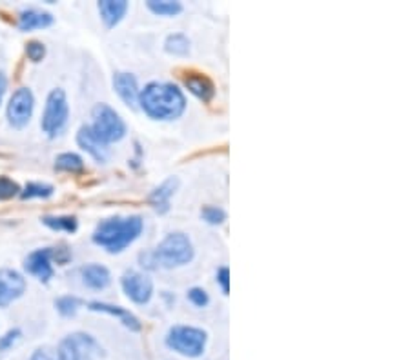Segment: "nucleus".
<instances>
[{"instance_id": "f257e3e1", "label": "nucleus", "mask_w": 410, "mask_h": 360, "mask_svg": "<svg viewBox=\"0 0 410 360\" xmlns=\"http://www.w3.org/2000/svg\"><path fill=\"white\" fill-rule=\"evenodd\" d=\"M139 104L142 111L155 120H176L186 110L183 91L170 82H150L141 89Z\"/></svg>"}, {"instance_id": "f03ea898", "label": "nucleus", "mask_w": 410, "mask_h": 360, "mask_svg": "<svg viewBox=\"0 0 410 360\" xmlns=\"http://www.w3.org/2000/svg\"><path fill=\"white\" fill-rule=\"evenodd\" d=\"M144 222L139 215L132 216H111L98 222L93 231V242L104 248L108 253H120L142 233Z\"/></svg>"}, {"instance_id": "7ed1b4c3", "label": "nucleus", "mask_w": 410, "mask_h": 360, "mask_svg": "<svg viewBox=\"0 0 410 360\" xmlns=\"http://www.w3.org/2000/svg\"><path fill=\"white\" fill-rule=\"evenodd\" d=\"M193 244L183 231H176L163 238L154 251L141 255V262L146 267H177L192 262Z\"/></svg>"}, {"instance_id": "20e7f679", "label": "nucleus", "mask_w": 410, "mask_h": 360, "mask_svg": "<svg viewBox=\"0 0 410 360\" xmlns=\"http://www.w3.org/2000/svg\"><path fill=\"white\" fill-rule=\"evenodd\" d=\"M68 117L69 106L64 89H52L46 98L42 120H40L42 132L50 139H55V137H59L60 133L64 132L66 124H68Z\"/></svg>"}, {"instance_id": "39448f33", "label": "nucleus", "mask_w": 410, "mask_h": 360, "mask_svg": "<svg viewBox=\"0 0 410 360\" xmlns=\"http://www.w3.org/2000/svg\"><path fill=\"white\" fill-rule=\"evenodd\" d=\"M91 119L93 122L90 127L104 144L110 146L119 142L126 135V124L120 119V115L108 104H97L91 110Z\"/></svg>"}, {"instance_id": "423d86ee", "label": "nucleus", "mask_w": 410, "mask_h": 360, "mask_svg": "<svg viewBox=\"0 0 410 360\" xmlns=\"http://www.w3.org/2000/svg\"><path fill=\"white\" fill-rule=\"evenodd\" d=\"M166 346L184 356H201L206 348V333L193 326H173L166 335Z\"/></svg>"}, {"instance_id": "0eeeda50", "label": "nucleus", "mask_w": 410, "mask_h": 360, "mask_svg": "<svg viewBox=\"0 0 410 360\" xmlns=\"http://www.w3.org/2000/svg\"><path fill=\"white\" fill-rule=\"evenodd\" d=\"M57 352L60 360H95V356L101 355L103 348L88 333H73L60 342Z\"/></svg>"}, {"instance_id": "6e6552de", "label": "nucleus", "mask_w": 410, "mask_h": 360, "mask_svg": "<svg viewBox=\"0 0 410 360\" xmlns=\"http://www.w3.org/2000/svg\"><path fill=\"white\" fill-rule=\"evenodd\" d=\"M35 110V97L31 93V89L18 88L8 102V110H6V117H8L9 126H13L15 129H22L26 127L31 120V115Z\"/></svg>"}, {"instance_id": "1a4fd4ad", "label": "nucleus", "mask_w": 410, "mask_h": 360, "mask_svg": "<svg viewBox=\"0 0 410 360\" xmlns=\"http://www.w3.org/2000/svg\"><path fill=\"white\" fill-rule=\"evenodd\" d=\"M123 291L126 293V297L135 304H148L154 295V282L150 277L142 275L139 272H126L123 275Z\"/></svg>"}, {"instance_id": "9d476101", "label": "nucleus", "mask_w": 410, "mask_h": 360, "mask_svg": "<svg viewBox=\"0 0 410 360\" xmlns=\"http://www.w3.org/2000/svg\"><path fill=\"white\" fill-rule=\"evenodd\" d=\"M26 291V279L15 269H0V308H8Z\"/></svg>"}, {"instance_id": "9b49d317", "label": "nucleus", "mask_w": 410, "mask_h": 360, "mask_svg": "<svg viewBox=\"0 0 410 360\" xmlns=\"http://www.w3.org/2000/svg\"><path fill=\"white\" fill-rule=\"evenodd\" d=\"M24 267L30 275L37 277L40 282H50L53 279V250L52 248H42L33 253L28 255Z\"/></svg>"}, {"instance_id": "f8f14e48", "label": "nucleus", "mask_w": 410, "mask_h": 360, "mask_svg": "<svg viewBox=\"0 0 410 360\" xmlns=\"http://www.w3.org/2000/svg\"><path fill=\"white\" fill-rule=\"evenodd\" d=\"M183 84H184V88L188 89L192 95H195L199 100L206 102V104L214 100L215 84L210 76L205 75V73L186 71L183 75Z\"/></svg>"}, {"instance_id": "ddd939ff", "label": "nucleus", "mask_w": 410, "mask_h": 360, "mask_svg": "<svg viewBox=\"0 0 410 360\" xmlns=\"http://www.w3.org/2000/svg\"><path fill=\"white\" fill-rule=\"evenodd\" d=\"M77 144L84 149L86 153H90L91 157L97 162H106L108 155H110V148L104 144L103 140L98 139L93 133L90 126H82L77 133Z\"/></svg>"}, {"instance_id": "4468645a", "label": "nucleus", "mask_w": 410, "mask_h": 360, "mask_svg": "<svg viewBox=\"0 0 410 360\" xmlns=\"http://www.w3.org/2000/svg\"><path fill=\"white\" fill-rule=\"evenodd\" d=\"M113 89L115 93L119 95L120 100L130 108H135L139 104V95H141V89L137 84V79L132 73H117L113 76Z\"/></svg>"}, {"instance_id": "2eb2a0df", "label": "nucleus", "mask_w": 410, "mask_h": 360, "mask_svg": "<svg viewBox=\"0 0 410 360\" xmlns=\"http://www.w3.org/2000/svg\"><path fill=\"white\" fill-rule=\"evenodd\" d=\"M53 24V15L42 9H24L18 13L17 25L21 31H33V30H44Z\"/></svg>"}, {"instance_id": "dca6fc26", "label": "nucleus", "mask_w": 410, "mask_h": 360, "mask_svg": "<svg viewBox=\"0 0 410 360\" xmlns=\"http://www.w3.org/2000/svg\"><path fill=\"white\" fill-rule=\"evenodd\" d=\"M179 178L170 177L166 178L161 186L155 187L150 195V204L157 213H166L170 209V199L176 195V191L179 190Z\"/></svg>"}, {"instance_id": "f3484780", "label": "nucleus", "mask_w": 410, "mask_h": 360, "mask_svg": "<svg viewBox=\"0 0 410 360\" xmlns=\"http://www.w3.org/2000/svg\"><path fill=\"white\" fill-rule=\"evenodd\" d=\"M81 277L84 286H88L90 289H97V291L108 288L111 282L110 269L103 264H86L81 267Z\"/></svg>"}, {"instance_id": "a211bd4d", "label": "nucleus", "mask_w": 410, "mask_h": 360, "mask_svg": "<svg viewBox=\"0 0 410 360\" xmlns=\"http://www.w3.org/2000/svg\"><path fill=\"white\" fill-rule=\"evenodd\" d=\"M91 311H98V313H108L111 317H117L124 326L128 327L132 331H139L141 330V323H139V318L135 317L133 313H130L128 310H124L120 306H111L106 304V302H90L88 304Z\"/></svg>"}, {"instance_id": "6ab92c4d", "label": "nucleus", "mask_w": 410, "mask_h": 360, "mask_svg": "<svg viewBox=\"0 0 410 360\" xmlns=\"http://www.w3.org/2000/svg\"><path fill=\"white\" fill-rule=\"evenodd\" d=\"M97 8L106 28H115L124 18L130 6L124 0H103V2H98Z\"/></svg>"}, {"instance_id": "aec40b11", "label": "nucleus", "mask_w": 410, "mask_h": 360, "mask_svg": "<svg viewBox=\"0 0 410 360\" xmlns=\"http://www.w3.org/2000/svg\"><path fill=\"white\" fill-rule=\"evenodd\" d=\"M55 170L64 171V173H82L84 161L77 153H60L55 158Z\"/></svg>"}, {"instance_id": "412c9836", "label": "nucleus", "mask_w": 410, "mask_h": 360, "mask_svg": "<svg viewBox=\"0 0 410 360\" xmlns=\"http://www.w3.org/2000/svg\"><path fill=\"white\" fill-rule=\"evenodd\" d=\"M44 224L53 231H66V233H75L79 228V222L72 215H59V216H44Z\"/></svg>"}, {"instance_id": "4be33fe9", "label": "nucleus", "mask_w": 410, "mask_h": 360, "mask_svg": "<svg viewBox=\"0 0 410 360\" xmlns=\"http://www.w3.org/2000/svg\"><path fill=\"white\" fill-rule=\"evenodd\" d=\"M146 6L154 15H159V17H176L183 11V4L171 2V0H148Z\"/></svg>"}, {"instance_id": "5701e85b", "label": "nucleus", "mask_w": 410, "mask_h": 360, "mask_svg": "<svg viewBox=\"0 0 410 360\" xmlns=\"http://www.w3.org/2000/svg\"><path fill=\"white\" fill-rule=\"evenodd\" d=\"M164 50H166L170 55H177V57L188 55V51H190L188 37L183 33L168 35L166 42H164Z\"/></svg>"}, {"instance_id": "b1692460", "label": "nucleus", "mask_w": 410, "mask_h": 360, "mask_svg": "<svg viewBox=\"0 0 410 360\" xmlns=\"http://www.w3.org/2000/svg\"><path fill=\"white\" fill-rule=\"evenodd\" d=\"M53 186L52 184L44 182H30L26 184V187L21 191V197L24 200L30 199H50L53 195Z\"/></svg>"}, {"instance_id": "393cba45", "label": "nucleus", "mask_w": 410, "mask_h": 360, "mask_svg": "<svg viewBox=\"0 0 410 360\" xmlns=\"http://www.w3.org/2000/svg\"><path fill=\"white\" fill-rule=\"evenodd\" d=\"M81 304H82L81 298L72 297V295H66V297H60L59 301L55 302V308L62 317H73V315L79 311Z\"/></svg>"}, {"instance_id": "a878e982", "label": "nucleus", "mask_w": 410, "mask_h": 360, "mask_svg": "<svg viewBox=\"0 0 410 360\" xmlns=\"http://www.w3.org/2000/svg\"><path fill=\"white\" fill-rule=\"evenodd\" d=\"M17 195H21V186L13 178L0 177V200H9Z\"/></svg>"}, {"instance_id": "bb28decb", "label": "nucleus", "mask_w": 410, "mask_h": 360, "mask_svg": "<svg viewBox=\"0 0 410 360\" xmlns=\"http://www.w3.org/2000/svg\"><path fill=\"white\" fill-rule=\"evenodd\" d=\"M201 216L203 221H206L208 224H222V222L227 221V213H224V209L217 208V206H205V208L201 209Z\"/></svg>"}, {"instance_id": "cd10ccee", "label": "nucleus", "mask_w": 410, "mask_h": 360, "mask_svg": "<svg viewBox=\"0 0 410 360\" xmlns=\"http://www.w3.org/2000/svg\"><path fill=\"white\" fill-rule=\"evenodd\" d=\"M26 55L31 62H40L46 57V46L39 40H31L26 44Z\"/></svg>"}, {"instance_id": "c85d7f7f", "label": "nucleus", "mask_w": 410, "mask_h": 360, "mask_svg": "<svg viewBox=\"0 0 410 360\" xmlns=\"http://www.w3.org/2000/svg\"><path fill=\"white\" fill-rule=\"evenodd\" d=\"M21 337H22V331L18 330V327L6 331L4 335L0 337V352H8V349L13 348L15 344L21 340Z\"/></svg>"}, {"instance_id": "c756f323", "label": "nucleus", "mask_w": 410, "mask_h": 360, "mask_svg": "<svg viewBox=\"0 0 410 360\" xmlns=\"http://www.w3.org/2000/svg\"><path fill=\"white\" fill-rule=\"evenodd\" d=\"M188 301L197 308H205V306H208L210 297L203 288H192L188 291Z\"/></svg>"}, {"instance_id": "7c9ffc66", "label": "nucleus", "mask_w": 410, "mask_h": 360, "mask_svg": "<svg viewBox=\"0 0 410 360\" xmlns=\"http://www.w3.org/2000/svg\"><path fill=\"white\" fill-rule=\"evenodd\" d=\"M30 360H60V356L59 352H55V349L50 348V346H44V348L35 349Z\"/></svg>"}, {"instance_id": "2f4dec72", "label": "nucleus", "mask_w": 410, "mask_h": 360, "mask_svg": "<svg viewBox=\"0 0 410 360\" xmlns=\"http://www.w3.org/2000/svg\"><path fill=\"white\" fill-rule=\"evenodd\" d=\"M217 282L221 284L222 293L228 295V293H230V269H228V267H221V269H219Z\"/></svg>"}, {"instance_id": "473e14b6", "label": "nucleus", "mask_w": 410, "mask_h": 360, "mask_svg": "<svg viewBox=\"0 0 410 360\" xmlns=\"http://www.w3.org/2000/svg\"><path fill=\"white\" fill-rule=\"evenodd\" d=\"M53 250V260H57V264H66L68 260H72V251L68 248H52Z\"/></svg>"}, {"instance_id": "72a5a7b5", "label": "nucleus", "mask_w": 410, "mask_h": 360, "mask_svg": "<svg viewBox=\"0 0 410 360\" xmlns=\"http://www.w3.org/2000/svg\"><path fill=\"white\" fill-rule=\"evenodd\" d=\"M6 89H8V76L0 71V104H2V100H4Z\"/></svg>"}]
</instances>
